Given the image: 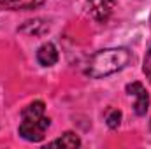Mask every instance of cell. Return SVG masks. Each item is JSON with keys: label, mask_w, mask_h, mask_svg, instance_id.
<instances>
[{"label": "cell", "mask_w": 151, "mask_h": 149, "mask_svg": "<svg viewBox=\"0 0 151 149\" xmlns=\"http://www.w3.org/2000/svg\"><path fill=\"white\" fill-rule=\"evenodd\" d=\"M130 60H132V53L127 47L100 49L90 58L88 67H86V75H90L91 79L107 77V75L123 70L130 63Z\"/></svg>", "instance_id": "6da1fadb"}, {"label": "cell", "mask_w": 151, "mask_h": 149, "mask_svg": "<svg viewBox=\"0 0 151 149\" xmlns=\"http://www.w3.org/2000/svg\"><path fill=\"white\" fill-rule=\"evenodd\" d=\"M121 117H123L121 111H118V109H111V111L107 112V116H106V123H107V126H109L111 130H114V128L119 126Z\"/></svg>", "instance_id": "ba28073f"}, {"label": "cell", "mask_w": 151, "mask_h": 149, "mask_svg": "<svg viewBox=\"0 0 151 149\" xmlns=\"http://www.w3.org/2000/svg\"><path fill=\"white\" fill-rule=\"evenodd\" d=\"M81 146V139L74 132H65L60 139L49 142V148H65V149H74Z\"/></svg>", "instance_id": "52a82bcc"}, {"label": "cell", "mask_w": 151, "mask_h": 149, "mask_svg": "<svg viewBox=\"0 0 151 149\" xmlns=\"http://www.w3.org/2000/svg\"><path fill=\"white\" fill-rule=\"evenodd\" d=\"M35 58L42 67H53L58 62V49L53 42H46L37 49Z\"/></svg>", "instance_id": "5b68a950"}, {"label": "cell", "mask_w": 151, "mask_h": 149, "mask_svg": "<svg viewBox=\"0 0 151 149\" xmlns=\"http://www.w3.org/2000/svg\"><path fill=\"white\" fill-rule=\"evenodd\" d=\"M150 128H151V123H150Z\"/></svg>", "instance_id": "30bf717a"}, {"label": "cell", "mask_w": 151, "mask_h": 149, "mask_svg": "<svg viewBox=\"0 0 151 149\" xmlns=\"http://www.w3.org/2000/svg\"><path fill=\"white\" fill-rule=\"evenodd\" d=\"M51 125V119L46 116V105L42 100L28 104L21 111V123L18 133L28 142H40L46 137V132Z\"/></svg>", "instance_id": "7a4b0ae2"}, {"label": "cell", "mask_w": 151, "mask_h": 149, "mask_svg": "<svg viewBox=\"0 0 151 149\" xmlns=\"http://www.w3.org/2000/svg\"><path fill=\"white\" fill-rule=\"evenodd\" d=\"M42 4L44 0H0V7L9 11H30L40 7Z\"/></svg>", "instance_id": "8992f818"}, {"label": "cell", "mask_w": 151, "mask_h": 149, "mask_svg": "<svg viewBox=\"0 0 151 149\" xmlns=\"http://www.w3.org/2000/svg\"><path fill=\"white\" fill-rule=\"evenodd\" d=\"M116 7V0H88V11L99 23H106Z\"/></svg>", "instance_id": "277c9868"}, {"label": "cell", "mask_w": 151, "mask_h": 149, "mask_svg": "<svg viewBox=\"0 0 151 149\" xmlns=\"http://www.w3.org/2000/svg\"><path fill=\"white\" fill-rule=\"evenodd\" d=\"M127 93H128V97H134V112L137 116H144L150 107V95H148L144 84L139 81L130 82V84H127Z\"/></svg>", "instance_id": "3957f363"}, {"label": "cell", "mask_w": 151, "mask_h": 149, "mask_svg": "<svg viewBox=\"0 0 151 149\" xmlns=\"http://www.w3.org/2000/svg\"><path fill=\"white\" fill-rule=\"evenodd\" d=\"M144 74L148 75V79L151 81V47L148 51V54H146V58H144Z\"/></svg>", "instance_id": "9c48e42d"}]
</instances>
